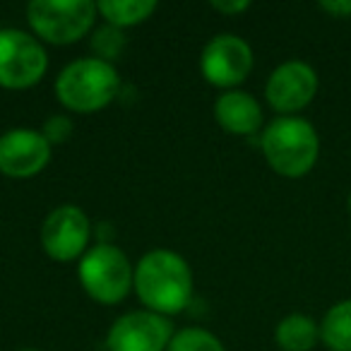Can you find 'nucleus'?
I'll return each mask as SVG.
<instances>
[{
    "label": "nucleus",
    "mask_w": 351,
    "mask_h": 351,
    "mask_svg": "<svg viewBox=\"0 0 351 351\" xmlns=\"http://www.w3.org/2000/svg\"><path fill=\"white\" fill-rule=\"evenodd\" d=\"M51 159V145L41 132L17 128L0 137V173L10 178L36 176Z\"/></svg>",
    "instance_id": "nucleus-11"
},
{
    "label": "nucleus",
    "mask_w": 351,
    "mask_h": 351,
    "mask_svg": "<svg viewBox=\"0 0 351 351\" xmlns=\"http://www.w3.org/2000/svg\"><path fill=\"white\" fill-rule=\"evenodd\" d=\"M173 339V325L166 315L135 311L118 317L108 330V351H164Z\"/></svg>",
    "instance_id": "nucleus-7"
},
{
    "label": "nucleus",
    "mask_w": 351,
    "mask_h": 351,
    "mask_svg": "<svg viewBox=\"0 0 351 351\" xmlns=\"http://www.w3.org/2000/svg\"><path fill=\"white\" fill-rule=\"evenodd\" d=\"M215 116L234 135H253L263 125V108L248 92H226L217 99Z\"/></svg>",
    "instance_id": "nucleus-12"
},
{
    "label": "nucleus",
    "mask_w": 351,
    "mask_h": 351,
    "mask_svg": "<svg viewBox=\"0 0 351 351\" xmlns=\"http://www.w3.org/2000/svg\"><path fill=\"white\" fill-rule=\"evenodd\" d=\"M212 8L219 12H226V15H234V12H243L245 8H250L248 0H236V3H224V0H215Z\"/></svg>",
    "instance_id": "nucleus-20"
},
{
    "label": "nucleus",
    "mask_w": 351,
    "mask_h": 351,
    "mask_svg": "<svg viewBox=\"0 0 351 351\" xmlns=\"http://www.w3.org/2000/svg\"><path fill=\"white\" fill-rule=\"evenodd\" d=\"M80 279L87 293L99 303H118L130 293L135 274L116 245H94L80 263Z\"/></svg>",
    "instance_id": "nucleus-4"
},
{
    "label": "nucleus",
    "mask_w": 351,
    "mask_h": 351,
    "mask_svg": "<svg viewBox=\"0 0 351 351\" xmlns=\"http://www.w3.org/2000/svg\"><path fill=\"white\" fill-rule=\"evenodd\" d=\"M263 152L267 164L287 178H301L315 166L320 140L315 128L303 118L282 116L263 132Z\"/></svg>",
    "instance_id": "nucleus-2"
},
{
    "label": "nucleus",
    "mask_w": 351,
    "mask_h": 351,
    "mask_svg": "<svg viewBox=\"0 0 351 351\" xmlns=\"http://www.w3.org/2000/svg\"><path fill=\"white\" fill-rule=\"evenodd\" d=\"M202 75L215 87H234L248 77L253 68V51L241 36L219 34L202 51Z\"/></svg>",
    "instance_id": "nucleus-8"
},
{
    "label": "nucleus",
    "mask_w": 351,
    "mask_h": 351,
    "mask_svg": "<svg viewBox=\"0 0 351 351\" xmlns=\"http://www.w3.org/2000/svg\"><path fill=\"white\" fill-rule=\"evenodd\" d=\"M121 89V77L111 63L99 58H82L70 63L56 82L60 104L70 111L92 113L108 106Z\"/></svg>",
    "instance_id": "nucleus-3"
},
{
    "label": "nucleus",
    "mask_w": 351,
    "mask_h": 351,
    "mask_svg": "<svg viewBox=\"0 0 351 351\" xmlns=\"http://www.w3.org/2000/svg\"><path fill=\"white\" fill-rule=\"evenodd\" d=\"M320 337V327L308 315L293 313L277 325V344L284 351H311Z\"/></svg>",
    "instance_id": "nucleus-13"
},
{
    "label": "nucleus",
    "mask_w": 351,
    "mask_h": 351,
    "mask_svg": "<svg viewBox=\"0 0 351 351\" xmlns=\"http://www.w3.org/2000/svg\"><path fill=\"white\" fill-rule=\"evenodd\" d=\"M25 351H34V349H25Z\"/></svg>",
    "instance_id": "nucleus-22"
},
{
    "label": "nucleus",
    "mask_w": 351,
    "mask_h": 351,
    "mask_svg": "<svg viewBox=\"0 0 351 351\" xmlns=\"http://www.w3.org/2000/svg\"><path fill=\"white\" fill-rule=\"evenodd\" d=\"M349 215H351V195H349Z\"/></svg>",
    "instance_id": "nucleus-21"
},
{
    "label": "nucleus",
    "mask_w": 351,
    "mask_h": 351,
    "mask_svg": "<svg viewBox=\"0 0 351 351\" xmlns=\"http://www.w3.org/2000/svg\"><path fill=\"white\" fill-rule=\"evenodd\" d=\"M320 339L332 351H351V298L335 303L327 311L320 325Z\"/></svg>",
    "instance_id": "nucleus-14"
},
{
    "label": "nucleus",
    "mask_w": 351,
    "mask_h": 351,
    "mask_svg": "<svg viewBox=\"0 0 351 351\" xmlns=\"http://www.w3.org/2000/svg\"><path fill=\"white\" fill-rule=\"evenodd\" d=\"M70 130H73V123H70L68 118L53 116L51 121H46L44 132H41V135H44L46 140H49V145H51V142H63L65 137L70 135Z\"/></svg>",
    "instance_id": "nucleus-18"
},
{
    "label": "nucleus",
    "mask_w": 351,
    "mask_h": 351,
    "mask_svg": "<svg viewBox=\"0 0 351 351\" xmlns=\"http://www.w3.org/2000/svg\"><path fill=\"white\" fill-rule=\"evenodd\" d=\"M169 351H224V346L207 330L188 327V330L176 332L169 344Z\"/></svg>",
    "instance_id": "nucleus-16"
},
{
    "label": "nucleus",
    "mask_w": 351,
    "mask_h": 351,
    "mask_svg": "<svg viewBox=\"0 0 351 351\" xmlns=\"http://www.w3.org/2000/svg\"><path fill=\"white\" fill-rule=\"evenodd\" d=\"M123 46H125V36H123V32L118 27H101V29H97V34L92 39L94 53L104 63H108L111 58H118Z\"/></svg>",
    "instance_id": "nucleus-17"
},
{
    "label": "nucleus",
    "mask_w": 351,
    "mask_h": 351,
    "mask_svg": "<svg viewBox=\"0 0 351 351\" xmlns=\"http://www.w3.org/2000/svg\"><path fill=\"white\" fill-rule=\"evenodd\" d=\"M46 51L32 34L0 29V87L27 89L46 73Z\"/></svg>",
    "instance_id": "nucleus-6"
},
{
    "label": "nucleus",
    "mask_w": 351,
    "mask_h": 351,
    "mask_svg": "<svg viewBox=\"0 0 351 351\" xmlns=\"http://www.w3.org/2000/svg\"><path fill=\"white\" fill-rule=\"evenodd\" d=\"M135 291L152 313H181L193 296L191 267L171 250H152L135 267Z\"/></svg>",
    "instance_id": "nucleus-1"
},
{
    "label": "nucleus",
    "mask_w": 351,
    "mask_h": 351,
    "mask_svg": "<svg viewBox=\"0 0 351 351\" xmlns=\"http://www.w3.org/2000/svg\"><path fill=\"white\" fill-rule=\"evenodd\" d=\"M320 10L330 12L332 17H349L351 15V0H322Z\"/></svg>",
    "instance_id": "nucleus-19"
},
{
    "label": "nucleus",
    "mask_w": 351,
    "mask_h": 351,
    "mask_svg": "<svg viewBox=\"0 0 351 351\" xmlns=\"http://www.w3.org/2000/svg\"><path fill=\"white\" fill-rule=\"evenodd\" d=\"M317 92V75L303 60H287L267 80V101L274 111L293 113L313 101Z\"/></svg>",
    "instance_id": "nucleus-10"
},
{
    "label": "nucleus",
    "mask_w": 351,
    "mask_h": 351,
    "mask_svg": "<svg viewBox=\"0 0 351 351\" xmlns=\"http://www.w3.org/2000/svg\"><path fill=\"white\" fill-rule=\"evenodd\" d=\"M41 243L53 260L68 263L84 253L89 243V219L75 205H63L46 217L41 226Z\"/></svg>",
    "instance_id": "nucleus-9"
},
{
    "label": "nucleus",
    "mask_w": 351,
    "mask_h": 351,
    "mask_svg": "<svg viewBox=\"0 0 351 351\" xmlns=\"http://www.w3.org/2000/svg\"><path fill=\"white\" fill-rule=\"evenodd\" d=\"M97 10L111 22V27H130L145 22L156 10L154 0H101Z\"/></svg>",
    "instance_id": "nucleus-15"
},
{
    "label": "nucleus",
    "mask_w": 351,
    "mask_h": 351,
    "mask_svg": "<svg viewBox=\"0 0 351 351\" xmlns=\"http://www.w3.org/2000/svg\"><path fill=\"white\" fill-rule=\"evenodd\" d=\"M94 3L89 0H34L27 8L29 25L51 44H73L94 25Z\"/></svg>",
    "instance_id": "nucleus-5"
}]
</instances>
